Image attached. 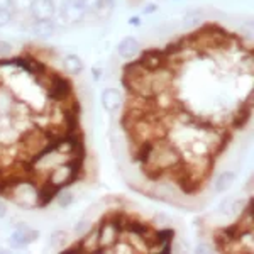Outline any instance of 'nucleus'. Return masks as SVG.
I'll return each instance as SVG.
<instances>
[{
    "label": "nucleus",
    "instance_id": "obj_26",
    "mask_svg": "<svg viewBox=\"0 0 254 254\" xmlns=\"http://www.w3.org/2000/svg\"><path fill=\"white\" fill-rule=\"evenodd\" d=\"M92 75H93V78H95V80H100L102 78V69L97 68V66H93L92 68Z\"/></svg>",
    "mask_w": 254,
    "mask_h": 254
},
{
    "label": "nucleus",
    "instance_id": "obj_25",
    "mask_svg": "<svg viewBox=\"0 0 254 254\" xmlns=\"http://www.w3.org/2000/svg\"><path fill=\"white\" fill-rule=\"evenodd\" d=\"M5 215H7V203L0 200V219H3Z\"/></svg>",
    "mask_w": 254,
    "mask_h": 254
},
{
    "label": "nucleus",
    "instance_id": "obj_13",
    "mask_svg": "<svg viewBox=\"0 0 254 254\" xmlns=\"http://www.w3.org/2000/svg\"><path fill=\"white\" fill-rule=\"evenodd\" d=\"M63 64H64V69H66L69 75H73V76L80 75L85 68L83 61H81L80 56H76V55H68L66 58L63 60Z\"/></svg>",
    "mask_w": 254,
    "mask_h": 254
},
{
    "label": "nucleus",
    "instance_id": "obj_18",
    "mask_svg": "<svg viewBox=\"0 0 254 254\" xmlns=\"http://www.w3.org/2000/svg\"><path fill=\"white\" fill-rule=\"evenodd\" d=\"M87 12H98L105 7V0H78Z\"/></svg>",
    "mask_w": 254,
    "mask_h": 254
},
{
    "label": "nucleus",
    "instance_id": "obj_30",
    "mask_svg": "<svg viewBox=\"0 0 254 254\" xmlns=\"http://www.w3.org/2000/svg\"><path fill=\"white\" fill-rule=\"evenodd\" d=\"M0 253H5V251H3V249H2V248H0Z\"/></svg>",
    "mask_w": 254,
    "mask_h": 254
},
{
    "label": "nucleus",
    "instance_id": "obj_3",
    "mask_svg": "<svg viewBox=\"0 0 254 254\" xmlns=\"http://www.w3.org/2000/svg\"><path fill=\"white\" fill-rule=\"evenodd\" d=\"M166 61H168V56L165 55L163 49L149 48V49H144V51L139 55L137 63L141 64L147 73H154L161 68H166Z\"/></svg>",
    "mask_w": 254,
    "mask_h": 254
},
{
    "label": "nucleus",
    "instance_id": "obj_1",
    "mask_svg": "<svg viewBox=\"0 0 254 254\" xmlns=\"http://www.w3.org/2000/svg\"><path fill=\"white\" fill-rule=\"evenodd\" d=\"M43 78H46V93L51 100L55 102H63L73 95V87L71 81L66 76L60 75V73H49L46 71L43 75Z\"/></svg>",
    "mask_w": 254,
    "mask_h": 254
},
{
    "label": "nucleus",
    "instance_id": "obj_15",
    "mask_svg": "<svg viewBox=\"0 0 254 254\" xmlns=\"http://www.w3.org/2000/svg\"><path fill=\"white\" fill-rule=\"evenodd\" d=\"M69 244V234L66 231H55L49 237V246L56 251H61Z\"/></svg>",
    "mask_w": 254,
    "mask_h": 254
},
{
    "label": "nucleus",
    "instance_id": "obj_5",
    "mask_svg": "<svg viewBox=\"0 0 254 254\" xmlns=\"http://www.w3.org/2000/svg\"><path fill=\"white\" fill-rule=\"evenodd\" d=\"M60 14L66 22L69 24H78L85 19L87 15V10L83 9V5L78 2V0H64L60 7Z\"/></svg>",
    "mask_w": 254,
    "mask_h": 254
},
{
    "label": "nucleus",
    "instance_id": "obj_9",
    "mask_svg": "<svg viewBox=\"0 0 254 254\" xmlns=\"http://www.w3.org/2000/svg\"><path fill=\"white\" fill-rule=\"evenodd\" d=\"M117 53L122 60H132V58H136L139 53H141V46H139L137 39L127 36V38H124L121 43H119Z\"/></svg>",
    "mask_w": 254,
    "mask_h": 254
},
{
    "label": "nucleus",
    "instance_id": "obj_19",
    "mask_svg": "<svg viewBox=\"0 0 254 254\" xmlns=\"http://www.w3.org/2000/svg\"><path fill=\"white\" fill-rule=\"evenodd\" d=\"M90 229H92V220L87 219V217H83L81 220H78V224L75 225V229H73V231H75V234H76V236L81 237V236L87 234Z\"/></svg>",
    "mask_w": 254,
    "mask_h": 254
},
{
    "label": "nucleus",
    "instance_id": "obj_6",
    "mask_svg": "<svg viewBox=\"0 0 254 254\" xmlns=\"http://www.w3.org/2000/svg\"><path fill=\"white\" fill-rule=\"evenodd\" d=\"M29 12L36 20H51L56 14L55 0H32Z\"/></svg>",
    "mask_w": 254,
    "mask_h": 254
},
{
    "label": "nucleus",
    "instance_id": "obj_12",
    "mask_svg": "<svg viewBox=\"0 0 254 254\" xmlns=\"http://www.w3.org/2000/svg\"><path fill=\"white\" fill-rule=\"evenodd\" d=\"M246 202L244 200H239V198H225L222 203H220V212L224 215H236L239 214L241 210L244 208Z\"/></svg>",
    "mask_w": 254,
    "mask_h": 254
},
{
    "label": "nucleus",
    "instance_id": "obj_29",
    "mask_svg": "<svg viewBox=\"0 0 254 254\" xmlns=\"http://www.w3.org/2000/svg\"><path fill=\"white\" fill-rule=\"evenodd\" d=\"M0 7H14V0H0Z\"/></svg>",
    "mask_w": 254,
    "mask_h": 254
},
{
    "label": "nucleus",
    "instance_id": "obj_8",
    "mask_svg": "<svg viewBox=\"0 0 254 254\" xmlns=\"http://www.w3.org/2000/svg\"><path fill=\"white\" fill-rule=\"evenodd\" d=\"M122 104H124V98H122V93L119 90L116 88L104 90V93H102V105H104V109L107 112L110 114L117 112L122 107Z\"/></svg>",
    "mask_w": 254,
    "mask_h": 254
},
{
    "label": "nucleus",
    "instance_id": "obj_7",
    "mask_svg": "<svg viewBox=\"0 0 254 254\" xmlns=\"http://www.w3.org/2000/svg\"><path fill=\"white\" fill-rule=\"evenodd\" d=\"M61 187L56 185V183H53L51 180L46 178L44 180V183L38 188V207H48L49 203L53 202V200L56 198V195L60 193Z\"/></svg>",
    "mask_w": 254,
    "mask_h": 254
},
{
    "label": "nucleus",
    "instance_id": "obj_27",
    "mask_svg": "<svg viewBox=\"0 0 254 254\" xmlns=\"http://www.w3.org/2000/svg\"><path fill=\"white\" fill-rule=\"evenodd\" d=\"M212 249H215L214 246H210V244H202V246H198V249H196V251H198V253H203V251H212Z\"/></svg>",
    "mask_w": 254,
    "mask_h": 254
},
{
    "label": "nucleus",
    "instance_id": "obj_24",
    "mask_svg": "<svg viewBox=\"0 0 254 254\" xmlns=\"http://www.w3.org/2000/svg\"><path fill=\"white\" fill-rule=\"evenodd\" d=\"M156 10H158V5H156V3H147L144 9H142V14L149 15V14H153V12H156Z\"/></svg>",
    "mask_w": 254,
    "mask_h": 254
},
{
    "label": "nucleus",
    "instance_id": "obj_17",
    "mask_svg": "<svg viewBox=\"0 0 254 254\" xmlns=\"http://www.w3.org/2000/svg\"><path fill=\"white\" fill-rule=\"evenodd\" d=\"M58 196V207L60 208H68L71 207V203L75 202V193L73 191H61L56 195Z\"/></svg>",
    "mask_w": 254,
    "mask_h": 254
},
{
    "label": "nucleus",
    "instance_id": "obj_22",
    "mask_svg": "<svg viewBox=\"0 0 254 254\" xmlns=\"http://www.w3.org/2000/svg\"><path fill=\"white\" fill-rule=\"evenodd\" d=\"M12 53H14L12 44L7 43V41H0V56H3V60H5V58H9V56H12Z\"/></svg>",
    "mask_w": 254,
    "mask_h": 254
},
{
    "label": "nucleus",
    "instance_id": "obj_2",
    "mask_svg": "<svg viewBox=\"0 0 254 254\" xmlns=\"http://www.w3.org/2000/svg\"><path fill=\"white\" fill-rule=\"evenodd\" d=\"M3 64H14V66H19L22 68L26 73L29 75L36 76V78H41L44 73L48 71V66L44 61H41L36 58L34 55H22V56H14V58H9V60H2L0 61V66Z\"/></svg>",
    "mask_w": 254,
    "mask_h": 254
},
{
    "label": "nucleus",
    "instance_id": "obj_20",
    "mask_svg": "<svg viewBox=\"0 0 254 254\" xmlns=\"http://www.w3.org/2000/svg\"><path fill=\"white\" fill-rule=\"evenodd\" d=\"M12 104H14V100H12V95L9 92H5V90H0V112H9L12 109Z\"/></svg>",
    "mask_w": 254,
    "mask_h": 254
},
{
    "label": "nucleus",
    "instance_id": "obj_21",
    "mask_svg": "<svg viewBox=\"0 0 254 254\" xmlns=\"http://www.w3.org/2000/svg\"><path fill=\"white\" fill-rule=\"evenodd\" d=\"M14 7H0V27L7 26L14 17Z\"/></svg>",
    "mask_w": 254,
    "mask_h": 254
},
{
    "label": "nucleus",
    "instance_id": "obj_10",
    "mask_svg": "<svg viewBox=\"0 0 254 254\" xmlns=\"http://www.w3.org/2000/svg\"><path fill=\"white\" fill-rule=\"evenodd\" d=\"M251 110H253V92L249 93V98L237 109V112L234 114V119H232V127L234 129H243V127L248 124L249 117H251Z\"/></svg>",
    "mask_w": 254,
    "mask_h": 254
},
{
    "label": "nucleus",
    "instance_id": "obj_23",
    "mask_svg": "<svg viewBox=\"0 0 254 254\" xmlns=\"http://www.w3.org/2000/svg\"><path fill=\"white\" fill-rule=\"evenodd\" d=\"M153 222L156 225H163V227H166V225L171 222V219L170 217H166L165 214H156V217L153 219Z\"/></svg>",
    "mask_w": 254,
    "mask_h": 254
},
{
    "label": "nucleus",
    "instance_id": "obj_4",
    "mask_svg": "<svg viewBox=\"0 0 254 254\" xmlns=\"http://www.w3.org/2000/svg\"><path fill=\"white\" fill-rule=\"evenodd\" d=\"M38 237H39V232L36 231V229L20 222L15 225V231L12 232L9 237V246L12 249H24L27 244L34 243Z\"/></svg>",
    "mask_w": 254,
    "mask_h": 254
},
{
    "label": "nucleus",
    "instance_id": "obj_28",
    "mask_svg": "<svg viewBox=\"0 0 254 254\" xmlns=\"http://www.w3.org/2000/svg\"><path fill=\"white\" fill-rule=\"evenodd\" d=\"M129 24L132 27H139V26H141V17H130L129 19Z\"/></svg>",
    "mask_w": 254,
    "mask_h": 254
},
{
    "label": "nucleus",
    "instance_id": "obj_14",
    "mask_svg": "<svg viewBox=\"0 0 254 254\" xmlns=\"http://www.w3.org/2000/svg\"><path fill=\"white\" fill-rule=\"evenodd\" d=\"M236 178H237V175L234 173V171H222L219 176H217V180H215V191H225V190H229L231 188L232 183L236 182Z\"/></svg>",
    "mask_w": 254,
    "mask_h": 254
},
{
    "label": "nucleus",
    "instance_id": "obj_16",
    "mask_svg": "<svg viewBox=\"0 0 254 254\" xmlns=\"http://www.w3.org/2000/svg\"><path fill=\"white\" fill-rule=\"evenodd\" d=\"M175 231L171 227H163L161 231H154V241H156V248L165 243H173Z\"/></svg>",
    "mask_w": 254,
    "mask_h": 254
},
{
    "label": "nucleus",
    "instance_id": "obj_11",
    "mask_svg": "<svg viewBox=\"0 0 254 254\" xmlns=\"http://www.w3.org/2000/svg\"><path fill=\"white\" fill-rule=\"evenodd\" d=\"M56 26L53 24V20H36L31 26V32L34 36H38L41 39H48L55 34Z\"/></svg>",
    "mask_w": 254,
    "mask_h": 254
}]
</instances>
